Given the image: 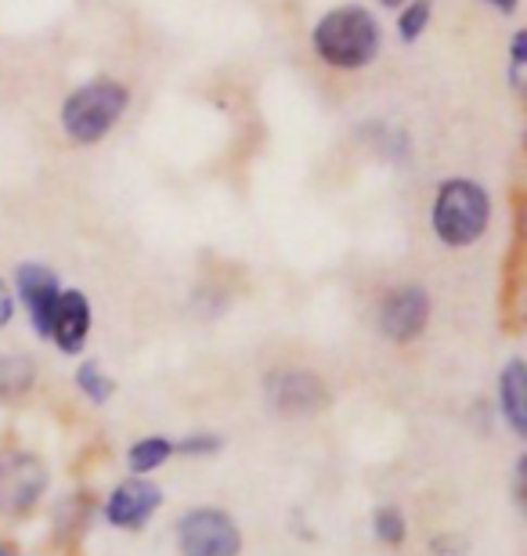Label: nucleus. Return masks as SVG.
<instances>
[{
  "instance_id": "nucleus-1",
  "label": "nucleus",
  "mask_w": 527,
  "mask_h": 556,
  "mask_svg": "<svg viewBox=\"0 0 527 556\" xmlns=\"http://www.w3.org/2000/svg\"><path fill=\"white\" fill-rule=\"evenodd\" d=\"M311 43H315L318 59L329 62L332 70H365L379 54V26L373 11L343 4L325 11L318 18L315 33H311Z\"/></svg>"
},
{
  "instance_id": "nucleus-2",
  "label": "nucleus",
  "mask_w": 527,
  "mask_h": 556,
  "mask_svg": "<svg viewBox=\"0 0 527 556\" xmlns=\"http://www.w3.org/2000/svg\"><path fill=\"white\" fill-rule=\"evenodd\" d=\"M434 236L444 242V247H469L485 236L488 220H491V199L477 181H466V177H452L437 188L434 199Z\"/></svg>"
},
{
  "instance_id": "nucleus-3",
  "label": "nucleus",
  "mask_w": 527,
  "mask_h": 556,
  "mask_svg": "<svg viewBox=\"0 0 527 556\" xmlns=\"http://www.w3.org/2000/svg\"><path fill=\"white\" fill-rule=\"evenodd\" d=\"M130 91L116 80H91L65 98L62 105V130L76 144H95L102 141L112 127L120 124V116L127 113Z\"/></svg>"
},
{
  "instance_id": "nucleus-4",
  "label": "nucleus",
  "mask_w": 527,
  "mask_h": 556,
  "mask_svg": "<svg viewBox=\"0 0 527 556\" xmlns=\"http://www.w3.org/2000/svg\"><path fill=\"white\" fill-rule=\"evenodd\" d=\"M48 466L26 448L0 452V517H29L48 492Z\"/></svg>"
},
{
  "instance_id": "nucleus-5",
  "label": "nucleus",
  "mask_w": 527,
  "mask_h": 556,
  "mask_svg": "<svg viewBox=\"0 0 527 556\" xmlns=\"http://www.w3.org/2000/svg\"><path fill=\"white\" fill-rule=\"evenodd\" d=\"M177 553L181 556H239L242 531L224 509H213V506L188 509V514L177 520Z\"/></svg>"
},
{
  "instance_id": "nucleus-6",
  "label": "nucleus",
  "mask_w": 527,
  "mask_h": 556,
  "mask_svg": "<svg viewBox=\"0 0 527 556\" xmlns=\"http://www.w3.org/2000/svg\"><path fill=\"white\" fill-rule=\"evenodd\" d=\"M426 321H430V293L416 282L390 289L384 304H379V332L394 343L419 340Z\"/></svg>"
},
{
  "instance_id": "nucleus-7",
  "label": "nucleus",
  "mask_w": 527,
  "mask_h": 556,
  "mask_svg": "<svg viewBox=\"0 0 527 556\" xmlns=\"http://www.w3.org/2000/svg\"><path fill=\"white\" fill-rule=\"evenodd\" d=\"M160 506H163V492H160V484H152V481H145V477H130V481H123L112 488V495L105 498V506H102V514L112 528H120V531H141L149 520L160 514Z\"/></svg>"
},
{
  "instance_id": "nucleus-8",
  "label": "nucleus",
  "mask_w": 527,
  "mask_h": 556,
  "mask_svg": "<svg viewBox=\"0 0 527 556\" xmlns=\"http://www.w3.org/2000/svg\"><path fill=\"white\" fill-rule=\"evenodd\" d=\"M267 397L283 416H315L318 408L329 405V391L315 372L308 369H286L267 380Z\"/></svg>"
},
{
  "instance_id": "nucleus-9",
  "label": "nucleus",
  "mask_w": 527,
  "mask_h": 556,
  "mask_svg": "<svg viewBox=\"0 0 527 556\" xmlns=\"http://www.w3.org/2000/svg\"><path fill=\"white\" fill-rule=\"evenodd\" d=\"M15 282H18V296L22 304L29 311V321L33 329H37V337L48 340L51 332V315H54V304H59V275L51 268H43V264H22L15 271Z\"/></svg>"
},
{
  "instance_id": "nucleus-10",
  "label": "nucleus",
  "mask_w": 527,
  "mask_h": 556,
  "mask_svg": "<svg viewBox=\"0 0 527 556\" xmlns=\"http://www.w3.org/2000/svg\"><path fill=\"white\" fill-rule=\"evenodd\" d=\"M87 337H91V300L80 289H62L51 315L48 340L62 354H80L87 348Z\"/></svg>"
},
{
  "instance_id": "nucleus-11",
  "label": "nucleus",
  "mask_w": 527,
  "mask_h": 556,
  "mask_svg": "<svg viewBox=\"0 0 527 556\" xmlns=\"http://www.w3.org/2000/svg\"><path fill=\"white\" fill-rule=\"evenodd\" d=\"M499 413L506 416L510 430L524 438L527 433V369L520 358H513L499 372Z\"/></svg>"
},
{
  "instance_id": "nucleus-12",
  "label": "nucleus",
  "mask_w": 527,
  "mask_h": 556,
  "mask_svg": "<svg viewBox=\"0 0 527 556\" xmlns=\"http://www.w3.org/2000/svg\"><path fill=\"white\" fill-rule=\"evenodd\" d=\"M37 383V365L26 354H0V405L15 402Z\"/></svg>"
},
{
  "instance_id": "nucleus-13",
  "label": "nucleus",
  "mask_w": 527,
  "mask_h": 556,
  "mask_svg": "<svg viewBox=\"0 0 527 556\" xmlns=\"http://www.w3.org/2000/svg\"><path fill=\"white\" fill-rule=\"evenodd\" d=\"M171 455H174L171 438H141V441L130 444L127 466H130V473H152V470H160Z\"/></svg>"
},
{
  "instance_id": "nucleus-14",
  "label": "nucleus",
  "mask_w": 527,
  "mask_h": 556,
  "mask_svg": "<svg viewBox=\"0 0 527 556\" xmlns=\"http://www.w3.org/2000/svg\"><path fill=\"white\" fill-rule=\"evenodd\" d=\"M76 387H80V394L87 397V402H95V405H105L112 397V391H116L112 376L98 362H84L80 369H76Z\"/></svg>"
},
{
  "instance_id": "nucleus-15",
  "label": "nucleus",
  "mask_w": 527,
  "mask_h": 556,
  "mask_svg": "<svg viewBox=\"0 0 527 556\" xmlns=\"http://www.w3.org/2000/svg\"><path fill=\"white\" fill-rule=\"evenodd\" d=\"M373 535L384 542V546H401L409 535V520L398 506H379L373 514Z\"/></svg>"
},
{
  "instance_id": "nucleus-16",
  "label": "nucleus",
  "mask_w": 527,
  "mask_h": 556,
  "mask_svg": "<svg viewBox=\"0 0 527 556\" xmlns=\"http://www.w3.org/2000/svg\"><path fill=\"white\" fill-rule=\"evenodd\" d=\"M430 15H434V0H412L398 18V37L405 43H416L423 37V29L430 26Z\"/></svg>"
},
{
  "instance_id": "nucleus-17",
  "label": "nucleus",
  "mask_w": 527,
  "mask_h": 556,
  "mask_svg": "<svg viewBox=\"0 0 527 556\" xmlns=\"http://www.w3.org/2000/svg\"><path fill=\"white\" fill-rule=\"evenodd\" d=\"M221 448L217 433H192V438L174 441V455H213Z\"/></svg>"
},
{
  "instance_id": "nucleus-18",
  "label": "nucleus",
  "mask_w": 527,
  "mask_h": 556,
  "mask_svg": "<svg viewBox=\"0 0 527 556\" xmlns=\"http://www.w3.org/2000/svg\"><path fill=\"white\" fill-rule=\"evenodd\" d=\"M466 539L455 535V531H444V535H437L430 542V556H466Z\"/></svg>"
},
{
  "instance_id": "nucleus-19",
  "label": "nucleus",
  "mask_w": 527,
  "mask_h": 556,
  "mask_svg": "<svg viewBox=\"0 0 527 556\" xmlns=\"http://www.w3.org/2000/svg\"><path fill=\"white\" fill-rule=\"evenodd\" d=\"M524 62H527V33H517V37H513V65H510L513 87L524 84Z\"/></svg>"
},
{
  "instance_id": "nucleus-20",
  "label": "nucleus",
  "mask_w": 527,
  "mask_h": 556,
  "mask_svg": "<svg viewBox=\"0 0 527 556\" xmlns=\"http://www.w3.org/2000/svg\"><path fill=\"white\" fill-rule=\"evenodd\" d=\"M11 315H15V300H11V293H8V282L0 278V329L8 326Z\"/></svg>"
},
{
  "instance_id": "nucleus-21",
  "label": "nucleus",
  "mask_w": 527,
  "mask_h": 556,
  "mask_svg": "<svg viewBox=\"0 0 527 556\" xmlns=\"http://www.w3.org/2000/svg\"><path fill=\"white\" fill-rule=\"evenodd\" d=\"M488 4H491V8H499L502 15H513V11H517L520 0H488Z\"/></svg>"
},
{
  "instance_id": "nucleus-22",
  "label": "nucleus",
  "mask_w": 527,
  "mask_h": 556,
  "mask_svg": "<svg viewBox=\"0 0 527 556\" xmlns=\"http://www.w3.org/2000/svg\"><path fill=\"white\" fill-rule=\"evenodd\" d=\"M0 556H22L18 546H11V542H0Z\"/></svg>"
},
{
  "instance_id": "nucleus-23",
  "label": "nucleus",
  "mask_w": 527,
  "mask_h": 556,
  "mask_svg": "<svg viewBox=\"0 0 527 556\" xmlns=\"http://www.w3.org/2000/svg\"><path fill=\"white\" fill-rule=\"evenodd\" d=\"M384 8H401V4H409V0H379Z\"/></svg>"
}]
</instances>
